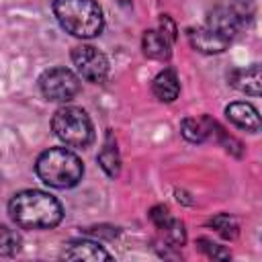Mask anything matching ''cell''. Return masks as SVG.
<instances>
[{
	"label": "cell",
	"mask_w": 262,
	"mask_h": 262,
	"mask_svg": "<svg viewBox=\"0 0 262 262\" xmlns=\"http://www.w3.org/2000/svg\"><path fill=\"white\" fill-rule=\"evenodd\" d=\"M12 221L23 229H53L63 219L61 203L43 190H20L8 203Z\"/></svg>",
	"instance_id": "1"
},
{
	"label": "cell",
	"mask_w": 262,
	"mask_h": 262,
	"mask_svg": "<svg viewBox=\"0 0 262 262\" xmlns=\"http://www.w3.org/2000/svg\"><path fill=\"white\" fill-rule=\"evenodd\" d=\"M53 14L66 33L80 39L96 37L104 27L102 8L94 0H53Z\"/></svg>",
	"instance_id": "2"
},
{
	"label": "cell",
	"mask_w": 262,
	"mask_h": 262,
	"mask_svg": "<svg viewBox=\"0 0 262 262\" xmlns=\"http://www.w3.org/2000/svg\"><path fill=\"white\" fill-rule=\"evenodd\" d=\"M35 172L51 188H72L82 180L84 164L66 147H49L37 158Z\"/></svg>",
	"instance_id": "3"
},
{
	"label": "cell",
	"mask_w": 262,
	"mask_h": 262,
	"mask_svg": "<svg viewBox=\"0 0 262 262\" xmlns=\"http://www.w3.org/2000/svg\"><path fill=\"white\" fill-rule=\"evenodd\" d=\"M53 133L70 147H88L94 141V127L88 113L80 106H61L51 119Z\"/></svg>",
	"instance_id": "4"
},
{
	"label": "cell",
	"mask_w": 262,
	"mask_h": 262,
	"mask_svg": "<svg viewBox=\"0 0 262 262\" xmlns=\"http://www.w3.org/2000/svg\"><path fill=\"white\" fill-rule=\"evenodd\" d=\"M41 94L51 102H68L80 92V78L68 68H49L39 76Z\"/></svg>",
	"instance_id": "5"
},
{
	"label": "cell",
	"mask_w": 262,
	"mask_h": 262,
	"mask_svg": "<svg viewBox=\"0 0 262 262\" xmlns=\"http://www.w3.org/2000/svg\"><path fill=\"white\" fill-rule=\"evenodd\" d=\"M72 61L76 66V72L92 84H102L108 76V59L102 51H98L94 45H76L72 49Z\"/></svg>",
	"instance_id": "6"
},
{
	"label": "cell",
	"mask_w": 262,
	"mask_h": 262,
	"mask_svg": "<svg viewBox=\"0 0 262 262\" xmlns=\"http://www.w3.org/2000/svg\"><path fill=\"white\" fill-rule=\"evenodd\" d=\"M221 127L215 119L211 117H188L180 123V133L184 139L192 141V143H201L205 139H211V137H219L221 135Z\"/></svg>",
	"instance_id": "7"
},
{
	"label": "cell",
	"mask_w": 262,
	"mask_h": 262,
	"mask_svg": "<svg viewBox=\"0 0 262 262\" xmlns=\"http://www.w3.org/2000/svg\"><path fill=\"white\" fill-rule=\"evenodd\" d=\"M188 41H190V45H192L196 51L209 53V55L225 51V49L229 47V43H231L229 39H225L223 35L215 33V31L209 29L207 25L196 27V29H188Z\"/></svg>",
	"instance_id": "8"
},
{
	"label": "cell",
	"mask_w": 262,
	"mask_h": 262,
	"mask_svg": "<svg viewBox=\"0 0 262 262\" xmlns=\"http://www.w3.org/2000/svg\"><path fill=\"white\" fill-rule=\"evenodd\" d=\"M61 256L66 260H84V262L113 260V256L100 244H96L92 239H72V242H68Z\"/></svg>",
	"instance_id": "9"
},
{
	"label": "cell",
	"mask_w": 262,
	"mask_h": 262,
	"mask_svg": "<svg viewBox=\"0 0 262 262\" xmlns=\"http://www.w3.org/2000/svg\"><path fill=\"white\" fill-rule=\"evenodd\" d=\"M225 117L229 119V123H233L235 127L244 129V131H250V133H256L260 131V115L256 111L254 104L250 102H231L225 106Z\"/></svg>",
	"instance_id": "10"
},
{
	"label": "cell",
	"mask_w": 262,
	"mask_h": 262,
	"mask_svg": "<svg viewBox=\"0 0 262 262\" xmlns=\"http://www.w3.org/2000/svg\"><path fill=\"white\" fill-rule=\"evenodd\" d=\"M205 25H207L209 29H213L215 33L223 35V37L229 39V41H233V37H235L237 31L242 29L239 20H237L235 14L227 8V4H225V6H217V8H213V10L209 12Z\"/></svg>",
	"instance_id": "11"
},
{
	"label": "cell",
	"mask_w": 262,
	"mask_h": 262,
	"mask_svg": "<svg viewBox=\"0 0 262 262\" xmlns=\"http://www.w3.org/2000/svg\"><path fill=\"white\" fill-rule=\"evenodd\" d=\"M141 49L149 59L166 61L172 55V41L160 31V29H149L143 33L141 39Z\"/></svg>",
	"instance_id": "12"
},
{
	"label": "cell",
	"mask_w": 262,
	"mask_h": 262,
	"mask_svg": "<svg viewBox=\"0 0 262 262\" xmlns=\"http://www.w3.org/2000/svg\"><path fill=\"white\" fill-rule=\"evenodd\" d=\"M227 78H229V84L233 88H237L239 92H246L250 96H258L260 94L262 78H260V66L258 63H254L250 68H237Z\"/></svg>",
	"instance_id": "13"
},
{
	"label": "cell",
	"mask_w": 262,
	"mask_h": 262,
	"mask_svg": "<svg viewBox=\"0 0 262 262\" xmlns=\"http://www.w3.org/2000/svg\"><path fill=\"white\" fill-rule=\"evenodd\" d=\"M151 90L156 94L158 100L162 102H174L180 94V80H178V74L172 70V68H166L162 70L156 78H154V84H151Z\"/></svg>",
	"instance_id": "14"
},
{
	"label": "cell",
	"mask_w": 262,
	"mask_h": 262,
	"mask_svg": "<svg viewBox=\"0 0 262 262\" xmlns=\"http://www.w3.org/2000/svg\"><path fill=\"white\" fill-rule=\"evenodd\" d=\"M98 164L104 170L108 178H117L121 172V156L117 149V139L113 137V131H106V139L102 143V149L98 151Z\"/></svg>",
	"instance_id": "15"
},
{
	"label": "cell",
	"mask_w": 262,
	"mask_h": 262,
	"mask_svg": "<svg viewBox=\"0 0 262 262\" xmlns=\"http://www.w3.org/2000/svg\"><path fill=\"white\" fill-rule=\"evenodd\" d=\"M158 229H160L162 239H164L166 246H170V248H180V246H184V242H186V229H184L182 221L170 217V219H168L166 223H162Z\"/></svg>",
	"instance_id": "16"
},
{
	"label": "cell",
	"mask_w": 262,
	"mask_h": 262,
	"mask_svg": "<svg viewBox=\"0 0 262 262\" xmlns=\"http://www.w3.org/2000/svg\"><path fill=\"white\" fill-rule=\"evenodd\" d=\"M209 225L223 237V239H235L239 233V225L235 221V217L227 215V213H219L215 217L209 219Z\"/></svg>",
	"instance_id": "17"
},
{
	"label": "cell",
	"mask_w": 262,
	"mask_h": 262,
	"mask_svg": "<svg viewBox=\"0 0 262 262\" xmlns=\"http://www.w3.org/2000/svg\"><path fill=\"white\" fill-rule=\"evenodd\" d=\"M227 8L235 14L242 27L250 25L256 14V2L254 0H227Z\"/></svg>",
	"instance_id": "18"
},
{
	"label": "cell",
	"mask_w": 262,
	"mask_h": 262,
	"mask_svg": "<svg viewBox=\"0 0 262 262\" xmlns=\"http://www.w3.org/2000/svg\"><path fill=\"white\" fill-rule=\"evenodd\" d=\"M20 250V235L6 227V225H0V256H12Z\"/></svg>",
	"instance_id": "19"
},
{
	"label": "cell",
	"mask_w": 262,
	"mask_h": 262,
	"mask_svg": "<svg viewBox=\"0 0 262 262\" xmlns=\"http://www.w3.org/2000/svg\"><path fill=\"white\" fill-rule=\"evenodd\" d=\"M196 246H199V250H201L203 254H207V256L213 258V260H229V258H231L229 250H225L223 246L215 244V242L209 239V237H199V239H196Z\"/></svg>",
	"instance_id": "20"
},
{
	"label": "cell",
	"mask_w": 262,
	"mask_h": 262,
	"mask_svg": "<svg viewBox=\"0 0 262 262\" xmlns=\"http://www.w3.org/2000/svg\"><path fill=\"white\" fill-rule=\"evenodd\" d=\"M170 217H172V215H170V211H168L166 205H156V207L149 211V219L154 221L156 227H160L162 223H166Z\"/></svg>",
	"instance_id": "21"
},
{
	"label": "cell",
	"mask_w": 262,
	"mask_h": 262,
	"mask_svg": "<svg viewBox=\"0 0 262 262\" xmlns=\"http://www.w3.org/2000/svg\"><path fill=\"white\" fill-rule=\"evenodd\" d=\"M160 31L174 43L176 41V25H174V20L170 18V16H162L160 18Z\"/></svg>",
	"instance_id": "22"
},
{
	"label": "cell",
	"mask_w": 262,
	"mask_h": 262,
	"mask_svg": "<svg viewBox=\"0 0 262 262\" xmlns=\"http://www.w3.org/2000/svg\"><path fill=\"white\" fill-rule=\"evenodd\" d=\"M188 194L184 192V190H176V199L178 201H182V203H186V205H192V199H186Z\"/></svg>",
	"instance_id": "23"
}]
</instances>
